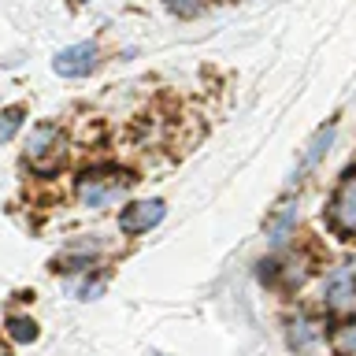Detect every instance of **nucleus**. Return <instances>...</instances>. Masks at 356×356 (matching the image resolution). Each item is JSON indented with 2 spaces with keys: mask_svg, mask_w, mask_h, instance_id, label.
<instances>
[{
  "mask_svg": "<svg viewBox=\"0 0 356 356\" xmlns=\"http://www.w3.org/2000/svg\"><path fill=\"white\" fill-rule=\"evenodd\" d=\"M134 186V178L127 171H115V167H93L78 178V200L89 208H108Z\"/></svg>",
  "mask_w": 356,
  "mask_h": 356,
  "instance_id": "1",
  "label": "nucleus"
},
{
  "mask_svg": "<svg viewBox=\"0 0 356 356\" xmlns=\"http://www.w3.org/2000/svg\"><path fill=\"white\" fill-rule=\"evenodd\" d=\"M97 67V44L93 41H82V44H71V49L56 52L52 60V71L63 74V78H82Z\"/></svg>",
  "mask_w": 356,
  "mask_h": 356,
  "instance_id": "4",
  "label": "nucleus"
},
{
  "mask_svg": "<svg viewBox=\"0 0 356 356\" xmlns=\"http://www.w3.org/2000/svg\"><path fill=\"white\" fill-rule=\"evenodd\" d=\"M8 338L19 341V345L38 341V323L26 319V316H11V319H8Z\"/></svg>",
  "mask_w": 356,
  "mask_h": 356,
  "instance_id": "7",
  "label": "nucleus"
},
{
  "mask_svg": "<svg viewBox=\"0 0 356 356\" xmlns=\"http://www.w3.org/2000/svg\"><path fill=\"white\" fill-rule=\"evenodd\" d=\"M330 345H334V353H338V356H356V319L334 330Z\"/></svg>",
  "mask_w": 356,
  "mask_h": 356,
  "instance_id": "8",
  "label": "nucleus"
},
{
  "mask_svg": "<svg viewBox=\"0 0 356 356\" xmlns=\"http://www.w3.org/2000/svg\"><path fill=\"white\" fill-rule=\"evenodd\" d=\"M30 167L41 175H52L56 167L63 160V134L60 127H52V122H41V127H33L30 134Z\"/></svg>",
  "mask_w": 356,
  "mask_h": 356,
  "instance_id": "2",
  "label": "nucleus"
},
{
  "mask_svg": "<svg viewBox=\"0 0 356 356\" xmlns=\"http://www.w3.org/2000/svg\"><path fill=\"white\" fill-rule=\"evenodd\" d=\"M334 141V127H323L319 134H316V141H312V149H308V156H305V167H312L323 156V149H327V145Z\"/></svg>",
  "mask_w": 356,
  "mask_h": 356,
  "instance_id": "9",
  "label": "nucleus"
},
{
  "mask_svg": "<svg viewBox=\"0 0 356 356\" xmlns=\"http://www.w3.org/2000/svg\"><path fill=\"white\" fill-rule=\"evenodd\" d=\"M74 4H86V0H74Z\"/></svg>",
  "mask_w": 356,
  "mask_h": 356,
  "instance_id": "11",
  "label": "nucleus"
},
{
  "mask_svg": "<svg viewBox=\"0 0 356 356\" xmlns=\"http://www.w3.org/2000/svg\"><path fill=\"white\" fill-rule=\"evenodd\" d=\"M323 297H327L330 308L356 305V275L349 271V267H338V271L327 278V286H323Z\"/></svg>",
  "mask_w": 356,
  "mask_h": 356,
  "instance_id": "6",
  "label": "nucleus"
},
{
  "mask_svg": "<svg viewBox=\"0 0 356 356\" xmlns=\"http://www.w3.org/2000/svg\"><path fill=\"white\" fill-rule=\"evenodd\" d=\"M327 219L330 227L345 234V238H356V167L353 171H345L341 186L334 189L330 197V208H327Z\"/></svg>",
  "mask_w": 356,
  "mask_h": 356,
  "instance_id": "3",
  "label": "nucleus"
},
{
  "mask_svg": "<svg viewBox=\"0 0 356 356\" xmlns=\"http://www.w3.org/2000/svg\"><path fill=\"white\" fill-rule=\"evenodd\" d=\"M163 200H138V204H130L127 211L119 216V230L122 234H145L149 227L163 219Z\"/></svg>",
  "mask_w": 356,
  "mask_h": 356,
  "instance_id": "5",
  "label": "nucleus"
},
{
  "mask_svg": "<svg viewBox=\"0 0 356 356\" xmlns=\"http://www.w3.org/2000/svg\"><path fill=\"white\" fill-rule=\"evenodd\" d=\"M19 122H22V108H8V111H0V141H8L11 134L19 130Z\"/></svg>",
  "mask_w": 356,
  "mask_h": 356,
  "instance_id": "10",
  "label": "nucleus"
}]
</instances>
